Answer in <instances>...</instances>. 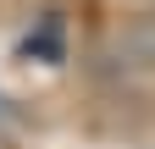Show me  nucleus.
<instances>
[{"mask_svg": "<svg viewBox=\"0 0 155 149\" xmlns=\"http://www.w3.org/2000/svg\"><path fill=\"white\" fill-rule=\"evenodd\" d=\"M0 116H6V105H0Z\"/></svg>", "mask_w": 155, "mask_h": 149, "instance_id": "1", "label": "nucleus"}]
</instances>
